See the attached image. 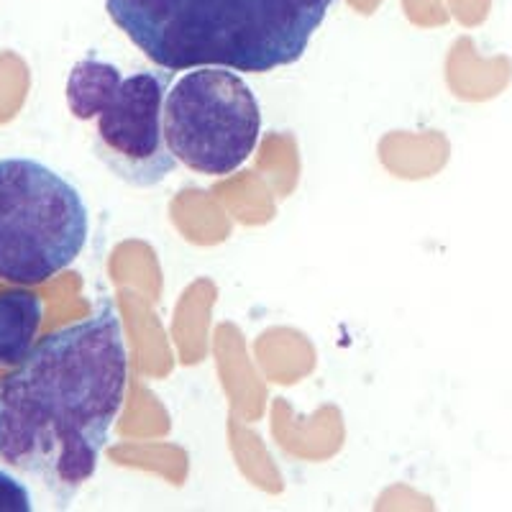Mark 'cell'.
Wrapping results in <instances>:
<instances>
[{"label":"cell","mask_w":512,"mask_h":512,"mask_svg":"<svg viewBox=\"0 0 512 512\" xmlns=\"http://www.w3.org/2000/svg\"><path fill=\"white\" fill-rule=\"evenodd\" d=\"M128 351L113 305L49 333L0 382V456L70 502L123 408Z\"/></svg>","instance_id":"6da1fadb"},{"label":"cell","mask_w":512,"mask_h":512,"mask_svg":"<svg viewBox=\"0 0 512 512\" xmlns=\"http://www.w3.org/2000/svg\"><path fill=\"white\" fill-rule=\"evenodd\" d=\"M336 0H105L113 24L169 72L295 64Z\"/></svg>","instance_id":"7a4b0ae2"},{"label":"cell","mask_w":512,"mask_h":512,"mask_svg":"<svg viewBox=\"0 0 512 512\" xmlns=\"http://www.w3.org/2000/svg\"><path fill=\"white\" fill-rule=\"evenodd\" d=\"M88 233V205L72 182L36 159H0V280H52L80 256Z\"/></svg>","instance_id":"3957f363"},{"label":"cell","mask_w":512,"mask_h":512,"mask_svg":"<svg viewBox=\"0 0 512 512\" xmlns=\"http://www.w3.org/2000/svg\"><path fill=\"white\" fill-rule=\"evenodd\" d=\"M169 152L192 172L226 177L244 167L262 136V108L231 67H192L164 100Z\"/></svg>","instance_id":"277c9868"},{"label":"cell","mask_w":512,"mask_h":512,"mask_svg":"<svg viewBox=\"0 0 512 512\" xmlns=\"http://www.w3.org/2000/svg\"><path fill=\"white\" fill-rule=\"evenodd\" d=\"M169 80V70L123 77L116 98L98 116L100 159L128 185H159L177 164L164 136Z\"/></svg>","instance_id":"5b68a950"},{"label":"cell","mask_w":512,"mask_h":512,"mask_svg":"<svg viewBox=\"0 0 512 512\" xmlns=\"http://www.w3.org/2000/svg\"><path fill=\"white\" fill-rule=\"evenodd\" d=\"M41 318L44 303L34 292H0V367H18L31 354Z\"/></svg>","instance_id":"8992f818"},{"label":"cell","mask_w":512,"mask_h":512,"mask_svg":"<svg viewBox=\"0 0 512 512\" xmlns=\"http://www.w3.org/2000/svg\"><path fill=\"white\" fill-rule=\"evenodd\" d=\"M121 85L123 75L116 64L100 62L95 57L77 62L67 80V105H70L72 116L80 121L98 118L116 98Z\"/></svg>","instance_id":"52a82bcc"},{"label":"cell","mask_w":512,"mask_h":512,"mask_svg":"<svg viewBox=\"0 0 512 512\" xmlns=\"http://www.w3.org/2000/svg\"><path fill=\"white\" fill-rule=\"evenodd\" d=\"M34 500L31 492L21 479L11 477L8 472H0V512H31Z\"/></svg>","instance_id":"ba28073f"}]
</instances>
